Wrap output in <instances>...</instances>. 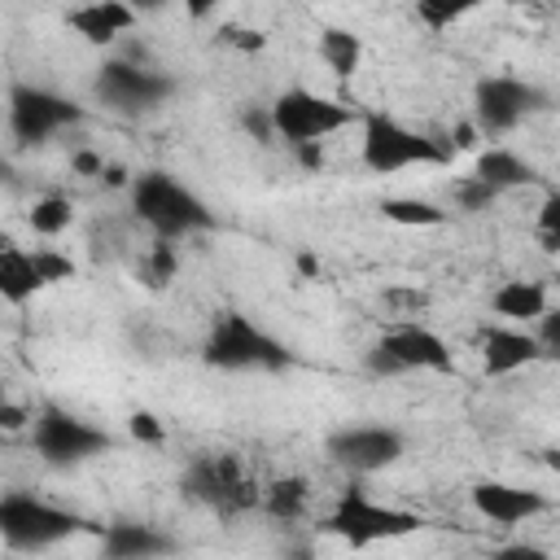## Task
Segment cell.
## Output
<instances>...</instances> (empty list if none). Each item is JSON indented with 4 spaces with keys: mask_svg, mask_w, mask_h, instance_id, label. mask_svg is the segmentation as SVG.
I'll list each match as a JSON object with an SVG mask.
<instances>
[{
    "mask_svg": "<svg viewBox=\"0 0 560 560\" xmlns=\"http://www.w3.org/2000/svg\"><path fill=\"white\" fill-rule=\"evenodd\" d=\"M179 490L188 503L232 521L241 512H254L258 508V486L254 477L245 472V464L232 455V451H206V455H192L179 472Z\"/></svg>",
    "mask_w": 560,
    "mask_h": 560,
    "instance_id": "5b68a950",
    "label": "cell"
},
{
    "mask_svg": "<svg viewBox=\"0 0 560 560\" xmlns=\"http://www.w3.org/2000/svg\"><path fill=\"white\" fill-rule=\"evenodd\" d=\"M26 223H31V232H35V236H61V232L74 223V206H70V197L48 192V197H39V201L31 206Z\"/></svg>",
    "mask_w": 560,
    "mask_h": 560,
    "instance_id": "cb8c5ba5",
    "label": "cell"
},
{
    "mask_svg": "<svg viewBox=\"0 0 560 560\" xmlns=\"http://www.w3.org/2000/svg\"><path fill=\"white\" fill-rule=\"evenodd\" d=\"M468 503L490 525H521V521H534V516L551 512V499L542 490L512 486V481H472L468 486Z\"/></svg>",
    "mask_w": 560,
    "mask_h": 560,
    "instance_id": "e0dca14e",
    "label": "cell"
},
{
    "mask_svg": "<svg viewBox=\"0 0 560 560\" xmlns=\"http://www.w3.org/2000/svg\"><path fill=\"white\" fill-rule=\"evenodd\" d=\"M324 455L354 477H372V472L394 468L407 455V433L394 424H376V420L341 424L324 438Z\"/></svg>",
    "mask_w": 560,
    "mask_h": 560,
    "instance_id": "4fadbf2b",
    "label": "cell"
},
{
    "mask_svg": "<svg viewBox=\"0 0 560 560\" xmlns=\"http://www.w3.org/2000/svg\"><path fill=\"white\" fill-rule=\"evenodd\" d=\"M363 122V140H359V158L372 175H398V171H411V166H446L451 162V149L438 144L433 136L381 114V109H368L359 114Z\"/></svg>",
    "mask_w": 560,
    "mask_h": 560,
    "instance_id": "8992f818",
    "label": "cell"
},
{
    "mask_svg": "<svg viewBox=\"0 0 560 560\" xmlns=\"http://www.w3.org/2000/svg\"><path fill=\"white\" fill-rule=\"evenodd\" d=\"M472 9H477L472 0H420V4H416V22L429 26V31H446V26H455L459 18H468Z\"/></svg>",
    "mask_w": 560,
    "mask_h": 560,
    "instance_id": "484cf974",
    "label": "cell"
},
{
    "mask_svg": "<svg viewBox=\"0 0 560 560\" xmlns=\"http://www.w3.org/2000/svg\"><path fill=\"white\" fill-rule=\"evenodd\" d=\"M319 529L332 534V538H341L346 547L363 551V547H376V542L407 538V534L424 529V521L416 512H407V508H394V503L372 499L363 486H346L337 494V503L324 512Z\"/></svg>",
    "mask_w": 560,
    "mask_h": 560,
    "instance_id": "277c9868",
    "label": "cell"
},
{
    "mask_svg": "<svg viewBox=\"0 0 560 560\" xmlns=\"http://www.w3.org/2000/svg\"><path fill=\"white\" fill-rule=\"evenodd\" d=\"M538 241H542L547 254L560 249V192L556 188L542 192V206H538Z\"/></svg>",
    "mask_w": 560,
    "mask_h": 560,
    "instance_id": "4316f807",
    "label": "cell"
},
{
    "mask_svg": "<svg viewBox=\"0 0 560 560\" xmlns=\"http://www.w3.org/2000/svg\"><path fill=\"white\" fill-rule=\"evenodd\" d=\"M223 44H232V48H241V52H258L262 44H267V35L262 31H254V26H223V35H219Z\"/></svg>",
    "mask_w": 560,
    "mask_h": 560,
    "instance_id": "f546056e",
    "label": "cell"
},
{
    "mask_svg": "<svg viewBox=\"0 0 560 560\" xmlns=\"http://www.w3.org/2000/svg\"><path fill=\"white\" fill-rule=\"evenodd\" d=\"M455 201H459V210H486V206L494 201V192H490L486 184H477L472 175H464V179L455 184Z\"/></svg>",
    "mask_w": 560,
    "mask_h": 560,
    "instance_id": "83f0119b",
    "label": "cell"
},
{
    "mask_svg": "<svg viewBox=\"0 0 560 560\" xmlns=\"http://www.w3.org/2000/svg\"><path fill=\"white\" fill-rule=\"evenodd\" d=\"M4 179H13V162L0 153V184H4Z\"/></svg>",
    "mask_w": 560,
    "mask_h": 560,
    "instance_id": "d590c367",
    "label": "cell"
},
{
    "mask_svg": "<svg viewBox=\"0 0 560 560\" xmlns=\"http://www.w3.org/2000/svg\"><path fill=\"white\" fill-rule=\"evenodd\" d=\"M92 96L114 109V114H153L162 109L171 96H175V79L153 70V66H140V61H127V57H109L101 61L96 79H92Z\"/></svg>",
    "mask_w": 560,
    "mask_h": 560,
    "instance_id": "8fae6325",
    "label": "cell"
},
{
    "mask_svg": "<svg viewBox=\"0 0 560 560\" xmlns=\"http://www.w3.org/2000/svg\"><path fill=\"white\" fill-rule=\"evenodd\" d=\"M267 118H271L276 140H284V144L298 149V144H319L332 131L359 122V109L346 105V101H332L324 92H311V88H284L267 105Z\"/></svg>",
    "mask_w": 560,
    "mask_h": 560,
    "instance_id": "9c48e42d",
    "label": "cell"
},
{
    "mask_svg": "<svg viewBox=\"0 0 560 560\" xmlns=\"http://www.w3.org/2000/svg\"><path fill=\"white\" fill-rule=\"evenodd\" d=\"M298 162H302V166H311V171H315V166H319V162H324V153H319V144H298Z\"/></svg>",
    "mask_w": 560,
    "mask_h": 560,
    "instance_id": "836d02e7",
    "label": "cell"
},
{
    "mask_svg": "<svg viewBox=\"0 0 560 560\" xmlns=\"http://www.w3.org/2000/svg\"><path fill=\"white\" fill-rule=\"evenodd\" d=\"M319 61L337 79L359 74V66H363V35H354L350 26H324L319 31Z\"/></svg>",
    "mask_w": 560,
    "mask_h": 560,
    "instance_id": "7402d4cb",
    "label": "cell"
},
{
    "mask_svg": "<svg viewBox=\"0 0 560 560\" xmlns=\"http://www.w3.org/2000/svg\"><path fill=\"white\" fill-rule=\"evenodd\" d=\"M547 92L529 79H516V74H486L477 88H472V131L486 136V140H499L508 131H516L529 114L547 109Z\"/></svg>",
    "mask_w": 560,
    "mask_h": 560,
    "instance_id": "7c38bea8",
    "label": "cell"
},
{
    "mask_svg": "<svg viewBox=\"0 0 560 560\" xmlns=\"http://www.w3.org/2000/svg\"><path fill=\"white\" fill-rule=\"evenodd\" d=\"M472 144H477V131H472V122H464L455 131V149H472Z\"/></svg>",
    "mask_w": 560,
    "mask_h": 560,
    "instance_id": "e575fe53",
    "label": "cell"
},
{
    "mask_svg": "<svg viewBox=\"0 0 560 560\" xmlns=\"http://www.w3.org/2000/svg\"><path fill=\"white\" fill-rule=\"evenodd\" d=\"M118 446V438L83 416H74L61 402H44L31 416V451L48 464V468H74L88 464L96 455H109Z\"/></svg>",
    "mask_w": 560,
    "mask_h": 560,
    "instance_id": "52a82bcc",
    "label": "cell"
},
{
    "mask_svg": "<svg viewBox=\"0 0 560 560\" xmlns=\"http://www.w3.org/2000/svg\"><path fill=\"white\" fill-rule=\"evenodd\" d=\"M477 354H481V372L490 381L516 376V372H525L529 363L542 359L534 332L529 328H516V324H481L477 328Z\"/></svg>",
    "mask_w": 560,
    "mask_h": 560,
    "instance_id": "9a60e30c",
    "label": "cell"
},
{
    "mask_svg": "<svg viewBox=\"0 0 560 560\" xmlns=\"http://www.w3.org/2000/svg\"><path fill=\"white\" fill-rule=\"evenodd\" d=\"M127 429H131V438L136 442H149V446H158L166 433H162V424H158V416H149V411H136L131 420H127Z\"/></svg>",
    "mask_w": 560,
    "mask_h": 560,
    "instance_id": "4dcf8cb0",
    "label": "cell"
},
{
    "mask_svg": "<svg viewBox=\"0 0 560 560\" xmlns=\"http://www.w3.org/2000/svg\"><path fill=\"white\" fill-rule=\"evenodd\" d=\"M490 311L499 315V324L534 328L551 311V298H547V284L542 280H503L490 293Z\"/></svg>",
    "mask_w": 560,
    "mask_h": 560,
    "instance_id": "d6986e66",
    "label": "cell"
},
{
    "mask_svg": "<svg viewBox=\"0 0 560 560\" xmlns=\"http://www.w3.org/2000/svg\"><path fill=\"white\" fill-rule=\"evenodd\" d=\"M101 560H171L179 551L175 534L149 525V521H105L96 525Z\"/></svg>",
    "mask_w": 560,
    "mask_h": 560,
    "instance_id": "2e32d148",
    "label": "cell"
},
{
    "mask_svg": "<svg viewBox=\"0 0 560 560\" xmlns=\"http://www.w3.org/2000/svg\"><path fill=\"white\" fill-rule=\"evenodd\" d=\"M175 267H179V258H175V245L171 241H153L149 249H144V258H140V280L149 284V289H162L166 280H175Z\"/></svg>",
    "mask_w": 560,
    "mask_h": 560,
    "instance_id": "d4e9b609",
    "label": "cell"
},
{
    "mask_svg": "<svg viewBox=\"0 0 560 560\" xmlns=\"http://www.w3.org/2000/svg\"><path fill=\"white\" fill-rule=\"evenodd\" d=\"M79 534H96V521L44 499V494H31V490H4L0 494V542L9 551H52Z\"/></svg>",
    "mask_w": 560,
    "mask_h": 560,
    "instance_id": "7a4b0ae2",
    "label": "cell"
},
{
    "mask_svg": "<svg viewBox=\"0 0 560 560\" xmlns=\"http://www.w3.org/2000/svg\"><path fill=\"white\" fill-rule=\"evenodd\" d=\"M70 166H74L79 175H101V171H105V158L92 153V149H79V153L70 158Z\"/></svg>",
    "mask_w": 560,
    "mask_h": 560,
    "instance_id": "d6a6232c",
    "label": "cell"
},
{
    "mask_svg": "<svg viewBox=\"0 0 560 560\" xmlns=\"http://www.w3.org/2000/svg\"><path fill=\"white\" fill-rule=\"evenodd\" d=\"M66 26L92 44V48H109L118 35H127L136 26V9L122 4V0H92V4H79L66 13Z\"/></svg>",
    "mask_w": 560,
    "mask_h": 560,
    "instance_id": "ac0fdd59",
    "label": "cell"
},
{
    "mask_svg": "<svg viewBox=\"0 0 560 560\" xmlns=\"http://www.w3.org/2000/svg\"><path fill=\"white\" fill-rule=\"evenodd\" d=\"M472 179L486 184L494 197H503V192H512V188L538 184V171H534V162H525L516 149H508V144H490V149L477 158Z\"/></svg>",
    "mask_w": 560,
    "mask_h": 560,
    "instance_id": "ffe728a7",
    "label": "cell"
},
{
    "mask_svg": "<svg viewBox=\"0 0 560 560\" xmlns=\"http://www.w3.org/2000/svg\"><path fill=\"white\" fill-rule=\"evenodd\" d=\"M306 503H311V481H306V477H298V472L276 477V481L258 494V512H267V516H271V521H280V525L302 521V516H306Z\"/></svg>",
    "mask_w": 560,
    "mask_h": 560,
    "instance_id": "44dd1931",
    "label": "cell"
},
{
    "mask_svg": "<svg viewBox=\"0 0 560 560\" xmlns=\"http://www.w3.org/2000/svg\"><path fill=\"white\" fill-rule=\"evenodd\" d=\"M201 363L214 372H284L293 368V350L249 315L223 311L201 341Z\"/></svg>",
    "mask_w": 560,
    "mask_h": 560,
    "instance_id": "3957f363",
    "label": "cell"
},
{
    "mask_svg": "<svg viewBox=\"0 0 560 560\" xmlns=\"http://www.w3.org/2000/svg\"><path fill=\"white\" fill-rule=\"evenodd\" d=\"M9 402H13V398H9V389H4V381H0V411H4Z\"/></svg>",
    "mask_w": 560,
    "mask_h": 560,
    "instance_id": "8d00e7d4",
    "label": "cell"
},
{
    "mask_svg": "<svg viewBox=\"0 0 560 560\" xmlns=\"http://www.w3.org/2000/svg\"><path fill=\"white\" fill-rule=\"evenodd\" d=\"M490 560H556V556L538 542H503V547L490 551Z\"/></svg>",
    "mask_w": 560,
    "mask_h": 560,
    "instance_id": "f1b7e54d",
    "label": "cell"
},
{
    "mask_svg": "<svg viewBox=\"0 0 560 560\" xmlns=\"http://www.w3.org/2000/svg\"><path fill=\"white\" fill-rule=\"evenodd\" d=\"M79 267L61 254V249H22L18 241L0 236V302L9 306H26L35 293H44L48 284L74 280Z\"/></svg>",
    "mask_w": 560,
    "mask_h": 560,
    "instance_id": "5bb4252c",
    "label": "cell"
},
{
    "mask_svg": "<svg viewBox=\"0 0 560 560\" xmlns=\"http://www.w3.org/2000/svg\"><path fill=\"white\" fill-rule=\"evenodd\" d=\"M241 122H245V127H249V131H254V136H258L262 144H271V140H276V131H271V118H267V109H245V118H241Z\"/></svg>",
    "mask_w": 560,
    "mask_h": 560,
    "instance_id": "1f68e13d",
    "label": "cell"
},
{
    "mask_svg": "<svg viewBox=\"0 0 560 560\" xmlns=\"http://www.w3.org/2000/svg\"><path fill=\"white\" fill-rule=\"evenodd\" d=\"M4 122H9V136L31 149V144H48L52 136L79 127L83 105L52 88H39V83H13L9 101H4Z\"/></svg>",
    "mask_w": 560,
    "mask_h": 560,
    "instance_id": "30bf717a",
    "label": "cell"
},
{
    "mask_svg": "<svg viewBox=\"0 0 560 560\" xmlns=\"http://www.w3.org/2000/svg\"><path fill=\"white\" fill-rule=\"evenodd\" d=\"M127 201H131V214L153 232V241H171L175 245V241H184L192 232L214 228L210 206L184 179H175L171 171H140V175H131Z\"/></svg>",
    "mask_w": 560,
    "mask_h": 560,
    "instance_id": "6da1fadb",
    "label": "cell"
},
{
    "mask_svg": "<svg viewBox=\"0 0 560 560\" xmlns=\"http://www.w3.org/2000/svg\"><path fill=\"white\" fill-rule=\"evenodd\" d=\"M381 219H389L398 228H438V223H446V210L433 201H420V197H385Z\"/></svg>",
    "mask_w": 560,
    "mask_h": 560,
    "instance_id": "603a6c76",
    "label": "cell"
},
{
    "mask_svg": "<svg viewBox=\"0 0 560 560\" xmlns=\"http://www.w3.org/2000/svg\"><path fill=\"white\" fill-rule=\"evenodd\" d=\"M368 372L372 376H407V372H455V350L446 346L442 332H433L420 319H398L389 324L372 346H368Z\"/></svg>",
    "mask_w": 560,
    "mask_h": 560,
    "instance_id": "ba28073f",
    "label": "cell"
}]
</instances>
